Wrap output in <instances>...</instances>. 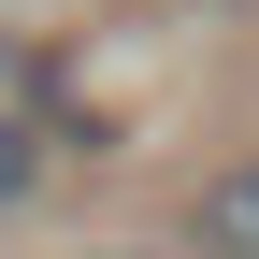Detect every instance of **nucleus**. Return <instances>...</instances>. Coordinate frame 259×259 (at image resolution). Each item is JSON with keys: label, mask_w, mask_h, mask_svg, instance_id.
Listing matches in <instances>:
<instances>
[{"label": "nucleus", "mask_w": 259, "mask_h": 259, "mask_svg": "<svg viewBox=\"0 0 259 259\" xmlns=\"http://www.w3.org/2000/svg\"><path fill=\"white\" fill-rule=\"evenodd\" d=\"M202 245H216V259H259V158L202 187Z\"/></svg>", "instance_id": "1"}, {"label": "nucleus", "mask_w": 259, "mask_h": 259, "mask_svg": "<svg viewBox=\"0 0 259 259\" xmlns=\"http://www.w3.org/2000/svg\"><path fill=\"white\" fill-rule=\"evenodd\" d=\"M115 259H158V245H115Z\"/></svg>", "instance_id": "4"}, {"label": "nucleus", "mask_w": 259, "mask_h": 259, "mask_svg": "<svg viewBox=\"0 0 259 259\" xmlns=\"http://www.w3.org/2000/svg\"><path fill=\"white\" fill-rule=\"evenodd\" d=\"M29 173H44V130H29L15 101H0V202H29Z\"/></svg>", "instance_id": "2"}, {"label": "nucleus", "mask_w": 259, "mask_h": 259, "mask_svg": "<svg viewBox=\"0 0 259 259\" xmlns=\"http://www.w3.org/2000/svg\"><path fill=\"white\" fill-rule=\"evenodd\" d=\"M0 101H15V115H29V58H15V44H0Z\"/></svg>", "instance_id": "3"}]
</instances>
